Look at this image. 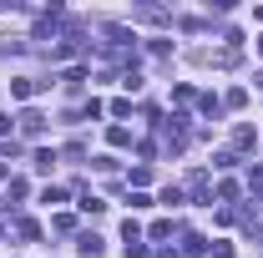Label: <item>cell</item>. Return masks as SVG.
Returning a JSON list of instances; mask_svg holds the SVG:
<instances>
[{"label":"cell","instance_id":"obj_1","mask_svg":"<svg viewBox=\"0 0 263 258\" xmlns=\"http://www.w3.org/2000/svg\"><path fill=\"white\" fill-rule=\"evenodd\" d=\"M76 253H81V258H101V238H97V233H81Z\"/></svg>","mask_w":263,"mask_h":258},{"label":"cell","instance_id":"obj_2","mask_svg":"<svg viewBox=\"0 0 263 258\" xmlns=\"http://www.w3.org/2000/svg\"><path fill=\"white\" fill-rule=\"evenodd\" d=\"M21 132H26V137H41V132H46V117H41V112H26V117H21Z\"/></svg>","mask_w":263,"mask_h":258},{"label":"cell","instance_id":"obj_3","mask_svg":"<svg viewBox=\"0 0 263 258\" xmlns=\"http://www.w3.org/2000/svg\"><path fill=\"white\" fill-rule=\"evenodd\" d=\"M31 162H35V172H51V167H56V152H46V147H41Z\"/></svg>","mask_w":263,"mask_h":258},{"label":"cell","instance_id":"obj_4","mask_svg":"<svg viewBox=\"0 0 263 258\" xmlns=\"http://www.w3.org/2000/svg\"><path fill=\"white\" fill-rule=\"evenodd\" d=\"M106 137H111V147H127V142H132V132H127V127H111Z\"/></svg>","mask_w":263,"mask_h":258},{"label":"cell","instance_id":"obj_5","mask_svg":"<svg viewBox=\"0 0 263 258\" xmlns=\"http://www.w3.org/2000/svg\"><path fill=\"white\" fill-rule=\"evenodd\" d=\"M208 253L213 258H233V243H208Z\"/></svg>","mask_w":263,"mask_h":258},{"label":"cell","instance_id":"obj_6","mask_svg":"<svg viewBox=\"0 0 263 258\" xmlns=\"http://www.w3.org/2000/svg\"><path fill=\"white\" fill-rule=\"evenodd\" d=\"M5 132H10V117H5V112H0V137H5Z\"/></svg>","mask_w":263,"mask_h":258},{"label":"cell","instance_id":"obj_7","mask_svg":"<svg viewBox=\"0 0 263 258\" xmlns=\"http://www.w3.org/2000/svg\"><path fill=\"white\" fill-rule=\"evenodd\" d=\"M258 51H263V35H258Z\"/></svg>","mask_w":263,"mask_h":258}]
</instances>
